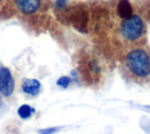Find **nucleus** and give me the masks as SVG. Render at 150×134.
I'll list each match as a JSON object with an SVG mask.
<instances>
[{"label": "nucleus", "instance_id": "20e7f679", "mask_svg": "<svg viewBox=\"0 0 150 134\" xmlns=\"http://www.w3.org/2000/svg\"><path fill=\"white\" fill-rule=\"evenodd\" d=\"M14 78L7 67H0V94L4 96L12 95L14 91Z\"/></svg>", "mask_w": 150, "mask_h": 134}, {"label": "nucleus", "instance_id": "9d476101", "mask_svg": "<svg viewBox=\"0 0 150 134\" xmlns=\"http://www.w3.org/2000/svg\"><path fill=\"white\" fill-rule=\"evenodd\" d=\"M56 130H57V128H55V127H53V128H47V129L40 130V134H52V133H54V132H56Z\"/></svg>", "mask_w": 150, "mask_h": 134}, {"label": "nucleus", "instance_id": "f257e3e1", "mask_svg": "<svg viewBox=\"0 0 150 134\" xmlns=\"http://www.w3.org/2000/svg\"><path fill=\"white\" fill-rule=\"evenodd\" d=\"M124 74L134 82L150 83V49L136 47L130 49L123 60Z\"/></svg>", "mask_w": 150, "mask_h": 134}, {"label": "nucleus", "instance_id": "0eeeda50", "mask_svg": "<svg viewBox=\"0 0 150 134\" xmlns=\"http://www.w3.org/2000/svg\"><path fill=\"white\" fill-rule=\"evenodd\" d=\"M117 14L122 19H127L132 15V7L128 0H120L117 4Z\"/></svg>", "mask_w": 150, "mask_h": 134}, {"label": "nucleus", "instance_id": "423d86ee", "mask_svg": "<svg viewBox=\"0 0 150 134\" xmlns=\"http://www.w3.org/2000/svg\"><path fill=\"white\" fill-rule=\"evenodd\" d=\"M21 89L25 94L35 96L41 89V83L36 79H23L21 83Z\"/></svg>", "mask_w": 150, "mask_h": 134}, {"label": "nucleus", "instance_id": "ddd939ff", "mask_svg": "<svg viewBox=\"0 0 150 134\" xmlns=\"http://www.w3.org/2000/svg\"><path fill=\"white\" fill-rule=\"evenodd\" d=\"M149 107H150V106H149Z\"/></svg>", "mask_w": 150, "mask_h": 134}, {"label": "nucleus", "instance_id": "6e6552de", "mask_svg": "<svg viewBox=\"0 0 150 134\" xmlns=\"http://www.w3.org/2000/svg\"><path fill=\"white\" fill-rule=\"evenodd\" d=\"M34 113V108H32L29 105H21L18 109V115L21 118V119H28L32 114Z\"/></svg>", "mask_w": 150, "mask_h": 134}, {"label": "nucleus", "instance_id": "9b49d317", "mask_svg": "<svg viewBox=\"0 0 150 134\" xmlns=\"http://www.w3.org/2000/svg\"><path fill=\"white\" fill-rule=\"evenodd\" d=\"M66 1H67V0H56L55 5H56L57 8H63L64 5H66Z\"/></svg>", "mask_w": 150, "mask_h": 134}, {"label": "nucleus", "instance_id": "f03ea898", "mask_svg": "<svg viewBox=\"0 0 150 134\" xmlns=\"http://www.w3.org/2000/svg\"><path fill=\"white\" fill-rule=\"evenodd\" d=\"M118 31L125 41L136 42L144 34V22L141 16L132 14L127 19H122Z\"/></svg>", "mask_w": 150, "mask_h": 134}, {"label": "nucleus", "instance_id": "1a4fd4ad", "mask_svg": "<svg viewBox=\"0 0 150 134\" xmlns=\"http://www.w3.org/2000/svg\"><path fill=\"white\" fill-rule=\"evenodd\" d=\"M56 83H57V86L66 88V87H68V85L70 83V78H68V76H61V78L56 81Z\"/></svg>", "mask_w": 150, "mask_h": 134}, {"label": "nucleus", "instance_id": "f8f14e48", "mask_svg": "<svg viewBox=\"0 0 150 134\" xmlns=\"http://www.w3.org/2000/svg\"><path fill=\"white\" fill-rule=\"evenodd\" d=\"M0 105H1V100H0Z\"/></svg>", "mask_w": 150, "mask_h": 134}, {"label": "nucleus", "instance_id": "7ed1b4c3", "mask_svg": "<svg viewBox=\"0 0 150 134\" xmlns=\"http://www.w3.org/2000/svg\"><path fill=\"white\" fill-rule=\"evenodd\" d=\"M80 72L82 74L83 80H88L94 82L95 80L100 79L102 73V67L100 62L94 58H87L84 59L80 65Z\"/></svg>", "mask_w": 150, "mask_h": 134}, {"label": "nucleus", "instance_id": "39448f33", "mask_svg": "<svg viewBox=\"0 0 150 134\" xmlns=\"http://www.w3.org/2000/svg\"><path fill=\"white\" fill-rule=\"evenodd\" d=\"M15 8L23 15H32L40 9L41 0H13Z\"/></svg>", "mask_w": 150, "mask_h": 134}]
</instances>
